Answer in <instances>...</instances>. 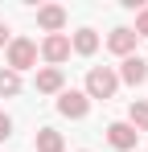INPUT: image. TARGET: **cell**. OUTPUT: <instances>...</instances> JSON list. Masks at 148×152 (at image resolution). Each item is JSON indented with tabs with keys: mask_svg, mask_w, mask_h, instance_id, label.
Segmentation results:
<instances>
[{
	"mask_svg": "<svg viewBox=\"0 0 148 152\" xmlns=\"http://www.w3.org/2000/svg\"><path fill=\"white\" fill-rule=\"evenodd\" d=\"M115 86H119L115 70H111V66H95V70L86 74V99H111Z\"/></svg>",
	"mask_w": 148,
	"mask_h": 152,
	"instance_id": "1",
	"label": "cell"
},
{
	"mask_svg": "<svg viewBox=\"0 0 148 152\" xmlns=\"http://www.w3.org/2000/svg\"><path fill=\"white\" fill-rule=\"evenodd\" d=\"M37 62V45L29 41V37H17V41H8V70L12 74H21Z\"/></svg>",
	"mask_w": 148,
	"mask_h": 152,
	"instance_id": "2",
	"label": "cell"
},
{
	"mask_svg": "<svg viewBox=\"0 0 148 152\" xmlns=\"http://www.w3.org/2000/svg\"><path fill=\"white\" fill-rule=\"evenodd\" d=\"M41 58L53 62V66L66 62V58H70V37H66V33H49L45 41H41Z\"/></svg>",
	"mask_w": 148,
	"mask_h": 152,
	"instance_id": "3",
	"label": "cell"
},
{
	"mask_svg": "<svg viewBox=\"0 0 148 152\" xmlns=\"http://www.w3.org/2000/svg\"><path fill=\"white\" fill-rule=\"evenodd\" d=\"M58 111H62V115H70V119H82V115H86V95H82V91H62Z\"/></svg>",
	"mask_w": 148,
	"mask_h": 152,
	"instance_id": "4",
	"label": "cell"
},
{
	"mask_svg": "<svg viewBox=\"0 0 148 152\" xmlns=\"http://www.w3.org/2000/svg\"><path fill=\"white\" fill-rule=\"evenodd\" d=\"M115 78H123V82H132V86H140V82L148 78V62L132 53V58H123V66H119V74H115Z\"/></svg>",
	"mask_w": 148,
	"mask_h": 152,
	"instance_id": "5",
	"label": "cell"
},
{
	"mask_svg": "<svg viewBox=\"0 0 148 152\" xmlns=\"http://www.w3.org/2000/svg\"><path fill=\"white\" fill-rule=\"evenodd\" d=\"M37 25L49 29V33H62V25H66V8H58V4H41V8H37Z\"/></svg>",
	"mask_w": 148,
	"mask_h": 152,
	"instance_id": "6",
	"label": "cell"
},
{
	"mask_svg": "<svg viewBox=\"0 0 148 152\" xmlns=\"http://www.w3.org/2000/svg\"><path fill=\"white\" fill-rule=\"evenodd\" d=\"M107 140H111V148L127 152V148H136V127L132 124H111L107 127Z\"/></svg>",
	"mask_w": 148,
	"mask_h": 152,
	"instance_id": "7",
	"label": "cell"
},
{
	"mask_svg": "<svg viewBox=\"0 0 148 152\" xmlns=\"http://www.w3.org/2000/svg\"><path fill=\"white\" fill-rule=\"evenodd\" d=\"M107 45H111V53H119V58H132V50H136V33H132V29H115V33L107 37Z\"/></svg>",
	"mask_w": 148,
	"mask_h": 152,
	"instance_id": "8",
	"label": "cell"
},
{
	"mask_svg": "<svg viewBox=\"0 0 148 152\" xmlns=\"http://www.w3.org/2000/svg\"><path fill=\"white\" fill-rule=\"evenodd\" d=\"M33 144H37V152H62V148H66L62 132H53V127H41V132L33 136Z\"/></svg>",
	"mask_w": 148,
	"mask_h": 152,
	"instance_id": "9",
	"label": "cell"
},
{
	"mask_svg": "<svg viewBox=\"0 0 148 152\" xmlns=\"http://www.w3.org/2000/svg\"><path fill=\"white\" fill-rule=\"evenodd\" d=\"M37 91H41V95H53V91H62V70H58V66H49V70H37Z\"/></svg>",
	"mask_w": 148,
	"mask_h": 152,
	"instance_id": "10",
	"label": "cell"
},
{
	"mask_svg": "<svg viewBox=\"0 0 148 152\" xmlns=\"http://www.w3.org/2000/svg\"><path fill=\"white\" fill-rule=\"evenodd\" d=\"M74 50H78V53H95V50H99L95 29H78V33H74Z\"/></svg>",
	"mask_w": 148,
	"mask_h": 152,
	"instance_id": "11",
	"label": "cell"
},
{
	"mask_svg": "<svg viewBox=\"0 0 148 152\" xmlns=\"http://www.w3.org/2000/svg\"><path fill=\"white\" fill-rule=\"evenodd\" d=\"M127 119H132V127H144L148 132V103H132L127 107Z\"/></svg>",
	"mask_w": 148,
	"mask_h": 152,
	"instance_id": "12",
	"label": "cell"
},
{
	"mask_svg": "<svg viewBox=\"0 0 148 152\" xmlns=\"http://www.w3.org/2000/svg\"><path fill=\"white\" fill-rule=\"evenodd\" d=\"M17 91H21V74L0 70V95H17Z\"/></svg>",
	"mask_w": 148,
	"mask_h": 152,
	"instance_id": "13",
	"label": "cell"
},
{
	"mask_svg": "<svg viewBox=\"0 0 148 152\" xmlns=\"http://www.w3.org/2000/svg\"><path fill=\"white\" fill-rule=\"evenodd\" d=\"M136 37H148V8H140V17H136V29H132Z\"/></svg>",
	"mask_w": 148,
	"mask_h": 152,
	"instance_id": "14",
	"label": "cell"
},
{
	"mask_svg": "<svg viewBox=\"0 0 148 152\" xmlns=\"http://www.w3.org/2000/svg\"><path fill=\"white\" fill-rule=\"evenodd\" d=\"M8 136H12V119H8V115H0V140H8Z\"/></svg>",
	"mask_w": 148,
	"mask_h": 152,
	"instance_id": "15",
	"label": "cell"
},
{
	"mask_svg": "<svg viewBox=\"0 0 148 152\" xmlns=\"http://www.w3.org/2000/svg\"><path fill=\"white\" fill-rule=\"evenodd\" d=\"M4 41H8V29H4V25H0V45H4Z\"/></svg>",
	"mask_w": 148,
	"mask_h": 152,
	"instance_id": "16",
	"label": "cell"
},
{
	"mask_svg": "<svg viewBox=\"0 0 148 152\" xmlns=\"http://www.w3.org/2000/svg\"><path fill=\"white\" fill-rule=\"evenodd\" d=\"M144 62H148V58H144Z\"/></svg>",
	"mask_w": 148,
	"mask_h": 152,
	"instance_id": "17",
	"label": "cell"
}]
</instances>
